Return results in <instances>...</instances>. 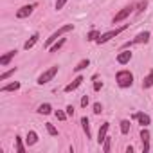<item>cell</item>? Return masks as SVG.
<instances>
[{"mask_svg":"<svg viewBox=\"0 0 153 153\" xmlns=\"http://www.w3.org/2000/svg\"><path fill=\"white\" fill-rule=\"evenodd\" d=\"M115 81H117V85H119L121 88H128V87H131V83H133V74H131L130 70H119V72L115 74Z\"/></svg>","mask_w":153,"mask_h":153,"instance_id":"6da1fadb","label":"cell"},{"mask_svg":"<svg viewBox=\"0 0 153 153\" xmlns=\"http://www.w3.org/2000/svg\"><path fill=\"white\" fill-rule=\"evenodd\" d=\"M72 29H74V25H72V24H68V25H63V27H59V29H58L56 33H52V34H51V38L47 40V43H45V47H51V45H52L54 42H58V38H61L63 34H67V33H70Z\"/></svg>","mask_w":153,"mask_h":153,"instance_id":"7a4b0ae2","label":"cell"},{"mask_svg":"<svg viewBox=\"0 0 153 153\" xmlns=\"http://www.w3.org/2000/svg\"><path fill=\"white\" fill-rule=\"evenodd\" d=\"M126 27H128V25H123V27H117V29H112V31H108V33H105V34H99V38H97L96 42H97L99 45H101V43H106V42H110L112 38H115L117 34H121V33H123V31H124Z\"/></svg>","mask_w":153,"mask_h":153,"instance_id":"3957f363","label":"cell"},{"mask_svg":"<svg viewBox=\"0 0 153 153\" xmlns=\"http://www.w3.org/2000/svg\"><path fill=\"white\" fill-rule=\"evenodd\" d=\"M149 36H151V34H149L148 31H144V33H139V34H137L133 40H130L128 43H124V45H123V49H128V47H131V45H139V43H148Z\"/></svg>","mask_w":153,"mask_h":153,"instance_id":"277c9868","label":"cell"},{"mask_svg":"<svg viewBox=\"0 0 153 153\" xmlns=\"http://www.w3.org/2000/svg\"><path fill=\"white\" fill-rule=\"evenodd\" d=\"M58 74V65L56 67H51V68H47L42 76H40V78H38V83L40 85H45V83H49L52 78H54V76Z\"/></svg>","mask_w":153,"mask_h":153,"instance_id":"5b68a950","label":"cell"},{"mask_svg":"<svg viewBox=\"0 0 153 153\" xmlns=\"http://www.w3.org/2000/svg\"><path fill=\"white\" fill-rule=\"evenodd\" d=\"M131 11H133V6H130V7H124V9H121L115 16H114V24H119V22H123V20H126L130 15H131Z\"/></svg>","mask_w":153,"mask_h":153,"instance_id":"8992f818","label":"cell"},{"mask_svg":"<svg viewBox=\"0 0 153 153\" xmlns=\"http://www.w3.org/2000/svg\"><path fill=\"white\" fill-rule=\"evenodd\" d=\"M34 7H36V4H27V6L20 7V9L16 11V18H25V16H29V15L33 13Z\"/></svg>","mask_w":153,"mask_h":153,"instance_id":"52a82bcc","label":"cell"},{"mask_svg":"<svg viewBox=\"0 0 153 153\" xmlns=\"http://www.w3.org/2000/svg\"><path fill=\"white\" fill-rule=\"evenodd\" d=\"M140 139H142V151L148 153L149 151V131L146 128L140 130Z\"/></svg>","mask_w":153,"mask_h":153,"instance_id":"ba28073f","label":"cell"},{"mask_svg":"<svg viewBox=\"0 0 153 153\" xmlns=\"http://www.w3.org/2000/svg\"><path fill=\"white\" fill-rule=\"evenodd\" d=\"M133 119H135V121H139L142 126H148V124L151 123L149 115H148V114H142V112H137V114H133Z\"/></svg>","mask_w":153,"mask_h":153,"instance_id":"9c48e42d","label":"cell"},{"mask_svg":"<svg viewBox=\"0 0 153 153\" xmlns=\"http://www.w3.org/2000/svg\"><path fill=\"white\" fill-rule=\"evenodd\" d=\"M108 128H110V123H103V126L99 128V133H97V142H99V144L105 142L106 133H108Z\"/></svg>","mask_w":153,"mask_h":153,"instance_id":"30bf717a","label":"cell"},{"mask_svg":"<svg viewBox=\"0 0 153 153\" xmlns=\"http://www.w3.org/2000/svg\"><path fill=\"white\" fill-rule=\"evenodd\" d=\"M130 59H131V52H130V51H126V49H124L123 52H119V54H117V63H121V65H126Z\"/></svg>","mask_w":153,"mask_h":153,"instance_id":"8fae6325","label":"cell"},{"mask_svg":"<svg viewBox=\"0 0 153 153\" xmlns=\"http://www.w3.org/2000/svg\"><path fill=\"white\" fill-rule=\"evenodd\" d=\"M83 81H85V79L81 78V76H78V78H76L70 85H67V87H65V92H72V90H76V88H78V87L83 83Z\"/></svg>","mask_w":153,"mask_h":153,"instance_id":"7c38bea8","label":"cell"},{"mask_svg":"<svg viewBox=\"0 0 153 153\" xmlns=\"http://www.w3.org/2000/svg\"><path fill=\"white\" fill-rule=\"evenodd\" d=\"M15 54H16V51H9L7 54H4L2 58H0V65H2V67H6V65H7V63H9V61L15 58Z\"/></svg>","mask_w":153,"mask_h":153,"instance_id":"4fadbf2b","label":"cell"},{"mask_svg":"<svg viewBox=\"0 0 153 153\" xmlns=\"http://www.w3.org/2000/svg\"><path fill=\"white\" fill-rule=\"evenodd\" d=\"M38 38H40V34H38V33H36V34H33V36H31L25 43H24V49H25V51H29L31 47H34V43L38 42Z\"/></svg>","mask_w":153,"mask_h":153,"instance_id":"5bb4252c","label":"cell"},{"mask_svg":"<svg viewBox=\"0 0 153 153\" xmlns=\"http://www.w3.org/2000/svg\"><path fill=\"white\" fill-rule=\"evenodd\" d=\"M142 87L144 88H149V87H153V70L146 76V78L142 79Z\"/></svg>","mask_w":153,"mask_h":153,"instance_id":"9a60e30c","label":"cell"},{"mask_svg":"<svg viewBox=\"0 0 153 153\" xmlns=\"http://www.w3.org/2000/svg\"><path fill=\"white\" fill-rule=\"evenodd\" d=\"M20 88V83H9V85H4L2 88H0V90H2V92H13V90H18Z\"/></svg>","mask_w":153,"mask_h":153,"instance_id":"2e32d148","label":"cell"},{"mask_svg":"<svg viewBox=\"0 0 153 153\" xmlns=\"http://www.w3.org/2000/svg\"><path fill=\"white\" fill-rule=\"evenodd\" d=\"M52 112V106L49 105V103H45V105H40L38 106V114H43V115H49Z\"/></svg>","mask_w":153,"mask_h":153,"instance_id":"e0dca14e","label":"cell"},{"mask_svg":"<svg viewBox=\"0 0 153 153\" xmlns=\"http://www.w3.org/2000/svg\"><path fill=\"white\" fill-rule=\"evenodd\" d=\"M25 140H27V144H29V146L36 144V142H38V135H36V131H29V133H27V139H25Z\"/></svg>","mask_w":153,"mask_h":153,"instance_id":"ac0fdd59","label":"cell"},{"mask_svg":"<svg viewBox=\"0 0 153 153\" xmlns=\"http://www.w3.org/2000/svg\"><path fill=\"white\" fill-rule=\"evenodd\" d=\"M88 65H90V61H88V59H81V61H79L78 65H76V67H74V70H76V72H79V70H83V68H87Z\"/></svg>","mask_w":153,"mask_h":153,"instance_id":"d6986e66","label":"cell"},{"mask_svg":"<svg viewBox=\"0 0 153 153\" xmlns=\"http://www.w3.org/2000/svg\"><path fill=\"white\" fill-rule=\"evenodd\" d=\"M81 124H83V130H85V133H87V139H90V124H88V119L83 117V119H81Z\"/></svg>","mask_w":153,"mask_h":153,"instance_id":"ffe728a7","label":"cell"},{"mask_svg":"<svg viewBox=\"0 0 153 153\" xmlns=\"http://www.w3.org/2000/svg\"><path fill=\"white\" fill-rule=\"evenodd\" d=\"M63 43H65V38H59V40H58L54 45H51V47H49V51H51V52H56V51H58V49H59Z\"/></svg>","mask_w":153,"mask_h":153,"instance_id":"44dd1931","label":"cell"},{"mask_svg":"<svg viewBox=\"0 0 153 153\" xmlns=\"http://www.w3.org/2000/svg\"><path fill=\"white\" fill-rule=\"evenodd\" d=\"M121 131H123L124 135L130 131V121H126V119H124V121H121Z\"/></svg>","mask_w":153,"mask_h":153,"instance_id":"7402d4cb","label":"cell"},{"mask_svg":"<svg viewBox=\"0 0 153 153\" xmlns=\"http://www.w3.org/2000/svg\"><path fill=\"white\" fill-rule=\"evenodd\" d=\"M15 70H16V68L13 67V68H9L7 72H4V74H0V81H6V79L9 78V76H11V74H15Z\"/></svg>","mask_w":153,"mask_h":153,"instance_id":"603a6c76","label":"cell"},{"mask_svg":"<svg viewBox=\"0 0 153 153\" xmlns=\"http://www.w3.org/2000/svg\"><path fill=\"white\" fill-rule=\"evenodd\" d=\"M16 151H20V153H24V151H25V146H24V142H22V139H20V137H16Z\"/></svg>","mask_w":153,"mask_h":153,"instance_id":"cb8c5ba5","label":"cell"},{"mask_svg":"<svg viewBox=\"0 0 153 153\" xmlns=\"http://www.w3.org/2000/svg\"><path fill=\"white\" fill-rule=\"evenodd\" d=\"M110 146H112V140H110V137H106L105 142H103V151L108 153V151H110Z\"/></svg>","mask_w":153,"mask_h":153,"instance_id":"d4e9b609","label":"cell"},{"mask_svg":"<svg viewBox=\"0 0 153 153\" xmlns=\"http://www.w3.org/2000/svg\"><path fill=\"white\" fill-rule=\"evenodd\" d=\"M148 7V2H146V0H142V2H139L137 4V13H142L144 9Z\"/></svg>","mask_w":153,"mask_h":153,"instance_id":"484cf974","label":"cell"},{"mask_svg":"<svg viewBox=\"0 0 153 153\" xmlns=\"http://www.w3.org/2000/svg\"><path fill=\"white\" fill-rule=\"evenodd\" d=\"M45 126H47V131H49L51 135H58V130L54 128V124H51V123H47Z\"/></svg>","mask_w":153,"mask_h":153,"instance_id":"4316f807","label":"cell"},{"mask_svg":"<svg viewBox=\"0 0 153 153\" xmlns=\"http://www.w3.org/2000/svg\"><path fill=\"white\" fill-rule=\"evenodd\" d=\"M97 38H99V33H97V31H92V33L87 36V40H90V42H94V40H97Z\"/></svg>","mask_w":153,"mask_h":153,"instance_id":"83f0119b","label":"cell"},{"mask_svg":"<svg viewBox=\"0 0 153 153\" xmlns=\"http://www.w3.org/2000/svg\"><path fill=\"white\" fill-rule=\"evenodd\" d=\"M54 115H56L59 121H65V119H67V114H63L61 110H56V112H54Z\"/></svg>","mask_w":153,"mask_h":153,"instance_id":"f1b7e54d","label":"cell"},{"mask_svg":"<svg viewBox=\"0 0 153 153\" xmlns=\"http://www.w3.org/2000/svg\"><path fill=\"white\" fill-rule=\"evenodd\" d=\"M67 4V0H56V9L59 11V9H63V6Z\"/></svg>","mask_w":153,"mask_h":153,"instance_id":"f546056e","label":"cell"},{"mask_svg":"<svg viewBox=\"0 0 153 153\" xmlns=\"http://www.w3.org/2000/svg\"><path fill=\"white\" fill-rule=\"evenodd\" d=\"M94 112H96V114H101V112H103V106H101L99 103H96V105H94Z\"/></svg>","mask_w":153,"mask_h":153,"instance_id":"4dcf8cb0","label":"cell"},{"mask_svg":"<svg viewBox=\"0 0 153 153\" xmlns=\"http://www.w3.org/2000/svg\"><path fill=\"white\" fill-rule=\"evenodd\" d=\"M87 105H88V96H83V97H81V106L85 108Z\"/></svg>","mask_w":153,"mask_h":153,"instance_id":"1f68e13d","label":"cell"},{"mask_svg":"<svg viewBox=\"0 0 153 153\" xmlns=\"http://www.w3.org/2000/svg\"><path fill=\"white\" fill-rule=\"evenodd\" d=\"M101 87H103L101 81H96V83H94V90H101Z\"/></svg>","mask_w":153,"mask_h":153,"instance_id":"d6a6232c","label":"cell"},{"mask_svg":"<svg viewBox=\"0 0 153 153\" xmlns=\"http://www.w3.org/2000/svg\"><path fill=\"white\" fill-rule=\"evenodd\" d=\"M67 115H74V108L72 106H67Z\"/></svg>","mask_w":153,"mask_h":153,"instance_id":"836d02e7","label":"cell"}]
</instances>
